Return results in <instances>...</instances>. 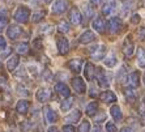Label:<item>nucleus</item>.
Listing matches in <instances>:
<instances>
[{
    "label": "nucleus",
    "mask_w": 145,
    "mask_h": 132,
    "mask_svg": "<svg viewBox=\"0 0 145 132\" xmlns=\"http://www.w3.org/2000/svg\"><path fill=\"white\" fill-rule=\"evenodd\" d=\"M18 63H20V56H18V55H12V56H9V59H8V61H7V69L9 72H14L17 69Z\"/></svg>",
    "instance_id": "obj_20"
},
{
    "label": "nucleus",
    "mask_w": 145,
    "mask_h": 132,
    "mask_svg": "<svg viewBox=\"0 0 145 132\" xmlns=\"http://www.w3.org/2000/svg\"><path fill=\"white\" fill-rule=\"evenodd\" d=\"M136 35H137L138 39H145V26H141V27H138L137 31H136Z\"/></svg>",
    "instance_id": "obj_40"
},
{
    "label": "nucleus",
    "mask_w": 145,
    "mask_h": 132,
    "mask_svg": "<svg viewBox=\"0 0 145 132\" xmlns=\"http://www.w3.org/2000/svg\"><path fill=\"white\" fill-rule=\"evenodd\" d=\"M21 34H22V27L18 25H10L7 29V37L12 41H16L17 38H20Z\"/></svg>",
    "instance_id": "obj_10"
},
{
    "label": "nucleus",
    "mask_w": 145,
    "mask_h": 132,
    "mask_svg": "<svg viewBox=\"0 0 145 132\" xmlns=\"http://www.w3.org/2000/svg\"><path fill=\"white\" fill-rule=\"evenodd\" d=\"M90 132H102V128L99 127V125H95V127L90 128Z\"/></svg>",
    "instance_id": "obj_48"
},
{
    "label": "nucleus",
    "mask_w": 145,
    "mask_h": 132,
    "mask_svg": "<svg viewBox=\"0 0 145 132\" xmlns=\"http://www.w3.org/2000/svg\"><path fill=\"white\" fill-rule=\"evenodd\" d=\"M106 131L107 132H116V125L112 122H107L106 123Z\"/></svg>",
    "instance_id": "obj_41"
},
{
    "label": "nucleus",
    "mask_w": 145,
    "mask_h": 132,
    "mask_svg": "<svg viewBox=\"0 0 145 132\" xmlns=\"http://www.w3.org/2000/svg\"><path fill=\"white\" fill-rule=\"evenodd\" d=\"M43 1H44V3H46V4H50L51 1H52V0H43Z\"/></svg>",
    "instance_id": "obj_51"
},
{
    "label": "nucleus",
    "mask_w": 145,
    "mask_h": 132,
    "mask_svg": "<svg viewBox=\"0 0 145 132\" xmlns=\"http://www.w3.org/2000/svg\"><path fill=\"white\" fill-rule=\"evenodd\" d=\"M110 114H111V116L114 118L115 122H120L121 118H123V114H121V110L120 107H119L118 105H114L111 106V108H110Z\"/></svg>",
    "instance_id": "obj_25"
},
{
    "label": "nucleus",
    "mask_w": 145,
    "mask_h": 132,
    "mask_svg": "<svg viewBox=\"0 0 145 132\" xmlns=\"http://www.w3.org/2000/svg\"><path fill=\"white\" fill-rule=\"evenodd\" d=\"M127 69H125V67H121L120 68V71L118 72V76H116V78L119 80V82H124L127 81Z\"/></svg>",
    "instance_id": "obj_35"
},
{
    "label": "nucleus",
    "mask_w": 145,
    "mask_h": 132,
    "mask_svg": "<svg viewBox=\"0 0 145 132\" xmlns=\"http://www.w3.org/2000/svg\"><path fill=\"white\" fill-rule=\"evenodd\" d=\"M105 119H106V114H105V112H99V114H95V115H94V122L97 123V124H99V123H102V122H105Z\"/></svg>",
    "instance_id": "obj_38"
},
{
    "label": "nucleus",
    "mask_w": 145,
    "mask_h": 132,
    "mask_svg": "<svg viewBox=\"0 0 145 132\" xmlns=\"http://www.w3.org/2000/svg\"><path fill=\"white\" fill-rule=\"evenodd\" d=\"M140 20H141V17H140V14H137V13L132 14V17H131V22H132L133 25L138 24V22H140Z\"/></svg>",
    "instance_id": "obj_42"
},
{
    "label": "nucleus",
    "mask_w": 145,
    "mask_h": 132,
    "mask_svg": "<svg viewBox=\"0 0 145 132\" xmlns=\"http://www.w3.org/2000/svg\"><path fill=\"white\" fill-rule=\"evenodd\" d=\"M94 39H95V35H94V33L90 30L84 31V33L78 37V42H80L81 44H88V43H90V42H93Z\"/></svg>",
    "instance_id": "obj_16"
},
{
    "label": "nucleus",
    "mask_w": 145,
    "mask_h": 132,
    "mask_svg": "<svg viewBox=\"0 0 145 132\" xmlns=\"http://www.w3.org/2000/svg\"><path fill=\"white\" fill-rule=\"evenodd\" d=\"M29 43L27 42H20V43H17L16 46V52L18 55H27L29 54Z\"/></svg>",
    "instance_id": "obj_27"
},
{
    "label": "nucleus",
    "mask_w": 145,
    "mask_h": 132,
    "mask_svg": "<svg viewBox=\"0 0 145 132\" xmlns=\"http://www.w3.org/2000/svg\"><path fill=\"white\" fill-rule=\"evenodd\" d=\"M68 17H69V21H71L73 25H78V24L82 22V14H81L80 9L76 8V7H73L71 10H69Z\"/></svg>",
    "instance_id": "obj_11"
},
{
    "label": "nucleus",
    "mask_w": 145,
    "mask_h": 132,
    "mask_svg": "<svg viewBox=\"0 0 145 132\" xmlns=\"http://www.w3.org/2000/svg\"><path fill=\"white\" fill-rule=\"evenodd\" d=\"M80 118H81L80 110H73V111H71L69 115L65 116V122H67L68 124H74V123H77L78 120H80Z\"/></svg>",
    "instance_id": "obj_22"
},
{
    "label": "nucleus",
    "mask_w": 145,
    "mask_h": 132,
    "mask_svg": "<svg viewBox=\"0 0 145 132\" xmlns=\"http://www.w3.org/2000/svg\"><path fill=\"white\" fill-rule=\"evenodd\" d=\"M89 54H90V58L94 59V60H101L103 59L106 54V47L105 46H93V47L89 50Z\"/></svg>",
    "instance_id": "obj_6"
},
{
    "label": "nucleus",
    "mask_w": 145,
    "mask_h": 132,
    "mask_svg": "<svg viewBox=\"0 0 145 132\" xmlns=\"http://www.w3.org/2000/svg\"><path fill=\"white\" fill-rule=\"evenodd\" d=\"M55 91H56L59 95H61V97H69V95H71L69 88H68L65 84H63V82H57V84L55 85Z\"/></svg>",
    "instance_id": "obj_18"
},
{
    "label": "nucleus",
    "mask_w": 145,
    "mask_h": 132,
    "mask_svg": "<svg viewBox=\"0 0 145 132\" xmlns=\"http://www.w3.org/2000/svg\"><path fill=\"white\" fill-rule=\"evenodd\" d=\"M82 64H84V60L81 58H76V59H72L67 63L68 68L71 69L73 73H80V71L82 69Z\"/></svg>",
    "instance_id": "obj_13"
},
{
    "label": "nucleus",
    "mask_w": 145,
    "mask_h": 132,
    "mask_svg": "<svg viewBox=\"0 0 145 132\" xmlns=\"http://www.w3.org/2000/svg\"><path fill=\"white\" fill-rule=\"evenodd\" d=\"M47 132H60V131H59L57 127H54V125H52V127H50V128L47 129Z\"/></svg>",
    "instance_id": "obj_49"
},
{
    "label": "nucleus",
    "mask_w": 145,
    "mask_h": 132,
    "mask_svg": "<svg viewBox=\"0 0 145 132\" xmlns=\"http://www.w3.org/2000/svg\"><path fill=\"white\" fill-rule=\"evenodd\" d=\"M115 9V0H107L105 5L102 7V14L103 16H108L111 14V12Z\"/></svg>",
    "instance_id": "obj_24"
},
{
    "label": "nucleus",
    "mask_w": 145,
    "mask_h": 132,
    "mask_svg": "<svg viewBox=\"0 0 145 132\" xmlns=\"http://www.w3.org/2000/svg\"><path fill=\"white\" fill-rule=\"evenodd\" d=\"M133 52H135V44H133V41H132V37L127 35L124 42H123V54H124L125 58H131Z\"/></svg>",
    "instance_id": "obj_4"
},
{
    "label": "nucleus",
    "mask_w": 145,
    "mask_h": 132,
    "mask_svg": "<svg viewBox=\"0 0 145 132\" xmlns=\"http://www.w3.org/2000/svg\"><path fill=\"white\" fill-rule=\"evenodd\" d=\"M144 84H145V73H144Z\"/></svg>",
    "instance_id": "obj_53"
},
{
    "label": "nucleus",
    "mask_w": 145,
    "mask_h": 132,
    "mask_svg": "<svg viewBox=\"0 0 145 132\" xmlns=\"http://www.w3.org/2000/svg\"><path fill=\"white\" fill-rule=\"evenodd\" d=\"M1 65H3V64H1V60H0V68H1Z\"/></svg>",
    "instance_id": "obj_52"
},
{
    "label": "nucleus",
    "mask_w": 145,
    "mask_h": 132,
    "mask_svg": "<svg viewBox=\"0 0 145 132\" xmlns=\"http://www.w3.org/2000/svg\"><path fill=\"white\" fill-rule=\"evenodd\" d=\"M89 95H90V97H95V95H97L94 86H91V88H90V90H89Z\"/></svg>",
    "instance_id": "obj_47"
},
{
    "label": "nucleus",
    "mask_w": 145,
    "mask_h": 132,
    "mask_svg": "<svg viewBox=\"0 0 145 132\" xmlns=\"http://www.w3.org/2000/svg\"><path fill=\"white\" fill-rule=\"evenodd\" d=\"M5 47H7V42H5L4 37H0V51H3Z\"/></svg>",
    "instance_id": "obj_44"
},
{
    "label": "nucleus",
    "mask_w": 145,
    "mask_h": 132,
    "mask_svg": "<svg viewBox=\"0 0 145 132\" xmlns=\"http://www.w3.org/2000/svg\"><path fill=\"white\" fill-rule=\"evenodd\" d=\"M137 64L140 68H145V48H137Z\"/></svg>",
    "instance_id": "obj_29"
},
{
    "label": "nucleus",
    "mask_w": 145,
    "mask_h": 132,
    "mask_svg": "<svg viewBox=\"0 0 145 132\" xmlns=\"http://www.w3.org/2000/svg\"><path fill=\"white\" fill-rule=\"evenodd\" d=\"M99 99L102 102H105V103H114V102H116V95H115L114 91L106 90L99 94Z\"/></svg>",
    "instance_id": "obj_15"
},
{
    "label": "nucleus",
    "mask_w": 145,
    "mask_h": 132,
    "mask_svg": "<svg viewBox=\"0 0 145 132\" xmlns=\"http://www.w3.org/2000/svg\"><path fill=\"white\" fill-rule=\"evenodd\" d=\"M137 112H138V115L145 116V99H141V101L138 102V105H137Z\"/></svg>",
    "instance_id": "obj_37"
},
{
    "label": "nucleus",
    "mask_w": 145,
    "mask_h": 132,
    "mask_svg": "<svg viewBox=\"0 0 145 132\" xmlns=\"http://www.w3.org/2000/svg\"><path fill=\"white\" fill-rule=\"evenodd\" d=\"M124 95H125L127 102H129V103H135L136 99H137V95H136L133 88H129V86L124 89Z\"/></svg>",
    "instance_id": "obj_26"
},
{
    "label": "nucleus",
    "mask_w": 145,
    "mask_h": 132,
    "mask_svg": "<svg viewBox=\"0 0 145 132\" xmlns=\"http://www.w3.org/2000/svg\"><path fill=\"white\" fill-rule=\"evenodd\" d=\"M73 103H74V98L72 97V95L65 97V99H64V101H61V103H60L61 111H64V112L69 111V110H71V107L73 106Z\"/></svg>",
    "instance_id": "obj_23"
},
{
    "label": "nucleus",
    "mask_w": 145,
    "mask_h": 132,
    "mask_svg": "<svg viewBox=\"0 0 145 132\" xmlns=\"http://www.w3.org/2000/svg\"><path fill=\"white\" fill-rule=\"evenodd\" d=\"M56 46H57V51L60 55H67L69 51V43H68L67 38L63 35H57L56 38Z\"/></svg>",
    "instance_id": "obj_5"
},
{
    "label": "nucleus",
    "mask_w": 145,
    "mask_h": 132,
    "mask_svg": "<svg viewBox=\"0 0 145 132\" xmlns=\"http://www.w3.org/2000/svg\"><path fill=\"white\" fill-rule=\"evenodd\" d=\"M51 95H52V93H51L50 89L42 88V89H39V90L35 93V98H37V101L40 102V103H46L47 101H50L51 99Z\"/></svg>",
    "instance_id": "obj_9"
},
{
    "label": "nucleus",
    "mask_w": 145,
    "mask_h": 132,
    "mask_svg": "<svg viewBox=\"0 0 145 132\" xmlns=\"http://www.w3.org/2000/svg\"><path fill=\"white\" fill-rule=\"evenodd\" d=\"M84 73H85L86 80L91 81V80L94 78V76H95V67H94V64H93V63H86V64H85Z\"/></svg>",
    "instance_id": "obj_21"
},
{
    "label": "nucleus",
    "mask_w": 145,
    "mask_h": 132,
    "mask_svg": "<svg viewBox=\"0 0 145 132\" xmlns=\"http://www.w3.org/2000/svg\"><path fill=\"white\" fill-rule=\"evenodd\" d=\"M29 108H30V102L27 101V99H21V101L17 102L16 111L18 114H26L29 111Z\"/></svg>",
    "instance_id": "obj_19"
},
{
    "label": "nucleus",
    "mask_w": 145,
    "mask_h": 132,
    "mask_svg": "<svg viewBox=\"0 0 145 132\" xmlns=\"http://www.w3.org/2000/svg\"><path fill=\"white\" fill-rule=\"evenodd\" d=\"M91 26H93V29H94L95 31H98V33H105V30H106V22L102 17H97V18H94Z\"/></svg>",
    "instance_id": "obj_17"
},
{
    "label": "nucleus",
    "mask_w": 145,
    "mask_h": 132,
    "mask_svg": "<svg viewBox=\"0 0 145 132\" xmlns=\"http://www.w3.org/2000/svg\"><path fill=\"white\" fill-rule=\"evenodd\" d=\"M69 8V1L68 0H56L52 7V12L55 14H61Z\"/></svg>",
    "instance_id": "obj_8"
},
{
    "label": "nucleus",
    "mask_w": 145,
    "mask_h": 132,
    "mask_svg": "<svg viewBox=\"0 0 145 132\" xmlns=\"http://www.w3.org/2000/svg\"><path fill=\"white\" fill-rule=\"evenodd\" d=\"M7 24H8V17L5 14V10H3L0 13V31L4 30V27L7 26Z\"/></svg>",
    "instance_id": "obj_36"
},
{
    "label": "nucleus",
    "mask_w": 145,
    "mask_h": 132,
    "mask_svg": "<svg viewBox=\"0 0 145 132\" xmlns=\"http://www.w3.org/2000/svg\"><path fill=\"white\" fill-rule=\"evenodd\" d=\"M103 61H105V64L107 65V67H114V65L116 64V56H115V54L111 52Z\"/></svg>",
    "instance_id": "obj_34"
},
{
    "label": "nucleus",
    "mask_w": 145,
    "mask_h": 132,
    "mask_svg": "<svg viewBox=\"0 0 145 132\" xmlns=\"http://www.w3.org/2000/svg\"><path fill=\"white\" fill-rule=\"evenodd\" d=\"M46 16V10H43V9H40V10H38V12H35V13L33 14V18H31V21L33 22H39V21H42L43 20V17Z\"/></svg>",
    "instance_id": "obj_32"
},
{
    "label": "nucleus",
    "mask_w": 145,
    "mask_h": 132,
    "mask_svg": "<svg viewBox=\"0 0 145 132\" xmlns=\"http://www.w3.org/2000/svg\"><path fill=\"white\" fill-rule=\"evenodd\" d=\"M91 3H94V4H98V3H101V0H90Z\"/></svg>",
    "instance_id": "obj_50"
},
{
    "label": "nucleus",
    "mask_w": 145,
    "mask_h": 132,
    "mask_svg": "<svg viewBox=\"0 0 145 132\" xmlns=\"http://www.w3.org/2000/svg\"><path fill=\"white\" fill-rule=\"evenodd\" d=\"M20 129L22 132H31L34 129V124L30 120H24V122L20 124Z\"/></svg>",
    "instance_id": "obj_30"
},
{
    "label": "nucleus",
    "mask_w": 145,
    "mask_h": 132,
    "mask_svg": "<svg viewBox=\"0 0 145 132\" xmlns=\"http://www.w3.org/2000/svg\"><path fill=\"white\" fill-rule=\"evenodd\" d=\"M72 88L73 90H76L77 94H84L85 90H86V85H85V81L81 77H73L72 78Z\"/></svg>",
    "instance_id": "obj_7"
},
{
    "label": "nucleus",
    "mask_w": 145,
    "mask_h": 132,
    "mask_svg": "<svg viewBox=\"0 0 145 132\" xmlns=\"http://www.w3.org/2000/svg\"><path fill=\"white\" fill-rule=\"evenodd\" d=\"M77 132H90V122L89 120H82L78 125Z\"/></svg>",
    "instance_id": "obj_33"
},
{
    "label": "nucleus",
    "mask_w": 145,
    "mask_h": 132,
    "mask_svg": "<svg viewBox=\"0 0 145 132\" xmlns=\"http://www.w3.org/2000/svg\"><path fill=\"white\" fill-rule=\"evenodd\" d=\"M95 76L94 77L97 78V82H98V86L101 88H108L110 84H111V76L108 72H106L103 68H98L95 69Z\"/></svg>",
    "instance_id": "obj_1"
},
{
    "label": "nucleus",
    "mask_w": 145,
    "mask_h": 132,
    "mask_svg": "<svg viewBox=\"0 0 145 132\" xmlns=\"http://www.w3.org/2000/svg\"><path fill=\"white\" fill-rule=\"evenodd\" d=\"M43 78H44V81H50L51 80V72L50 71H44Z\"/></svg>",
    "instance_id": "obj_45"
},
{
    "label": "nucleus",
    "mask_w": 145,
    "mask_h": 132,
    "mask_svg": "<svg viewBox=\"0 0 145 132\" xmlns=\"http://www.w3.org/2000/svg\"><path fill=\"white\" fill-rule=\"evenodd\" d=\"M33 44H34V48L35 50H42L43 48V43H42V38H35L34 39V42H33Z\"/></svg>",
    "instance_id": "obj_39"
},
{
    "label": "nucleus",
    "mask_w": 145,
    "mask_h": 132,
    "mask_svg": "<svg viewBox=\"0 0 145 132\" xmlns=\"http://www.w3.org/2000/svg\"><path fill=\"white\" fill-rule=\"evenodd\" d=\"M121 27H123V21H121V18H119V17H111V18L107 21V24H106V30L110 34L119 33V31L121 30Z\"/></svg>",
    "instance_id": "obj_3"
},
{
    "label": "nucleus",
    "mask_w": 145,
    "mask_h": 132,
    "mask_svg": "<svg viewBox=\"0 0 145 132\" xmlns=\"http://www.w3.org/2000/svg\"><path fill=\"white\" fill-rule=\"evenodd\" d=\"M119 132H135V131H133V128H131V127H123Z\"/></svg>",
    "instance_id": "obj_46"
},
{
    "label": "nucleus",
    "mask_w": 145,
    "mask_h": 132,
    "mask_svg": "<svg viewBox=\"0 0 145 132\" xmlns=\"http://www.w3.org/2000/svg\"><path fill=\"white\" fill-rule=\"evenodd\" d=\"M85 112L88 116H94L98 112V103L97 102H90L86 105V108H85Z\"/></svg>",
    "instance_id": "obj_28"
},
{
    "label": "nucleus",
    "mask_w": 145,
    "mask_h": 132,
    "mask_svg": "<svg viewBox=\"0 0 145 132\" xmlns=\"http://www.w3.org/2000/svg\"><path fill=\"white\" fill-rule=\"evenodd\" d=\"M43 116H44V120L50 124L55 123L57 120V114L50 107V106H44L43 108Z\"/></svg>",
    "instance_id": "obj_12"
},
{
    "label": "nucleus",
    "mask_w": 145,
    "mask_h": 132,
    "mask_svg": "<svg viewBox=\"0 0 145 132\" xmlns=\"http://www.w3.org/2000/svg\"><path fill=\"white\" fill-rule=\"evenodd\" d=\"M30 14H31L30 8L25 7V5H21V7H18L16 10H14L13 18L17 21V22H20V24H25V22L29 21Z\"/></svg>",
    "instance_id": "obj_2"
},
{
    "label": "nucleus",
    "mask_w": 145,
    "mask_h": 132,
    "mask_svg": "<svg viewBox=\"0 0 145 132\" xmlns=\"http://www.w3.org/2000/svg\"><path fill=\"white\" fill-rule=\"evenodd\" d=\"M69 29H71V27H69V22L65 20H61L60 22H59V25H57V31H59V33H63V34L68 33Z\"/></svg>",
    "instance_id": "obj_31"
},
{
    "label": "nucleus",
    "mask_w": 145,
    "mask_h": 132,
    "mask_svg": "<svg viewBox=\"0 0 145 132\" xmlns=\"http://www.w3.org/2000/svg\"><path fill=\"white\" fill-rule=\"evenodd\" d=\"M63 132H76V129H74L73 124H65L63 127Z\"/></svg>",
    "instance_id": "obj_43"
},
{
    "label": "nucleus",
    "mask_w": 145,
    "mask_h": 132,
    "mask_svg": "<svg viewBox=\"0 0 145 132\" xmlns=\"http://www.w3.org/2000/svg\"><path fill=\"white\" fill-rule=\"evenodd\" d=\"M127 82H128L129 88H138L140 86V72L133 71L132 73H129L127 77Z\"/></svg>",
    "instance_id": "obj_14"
}]
</instances>
